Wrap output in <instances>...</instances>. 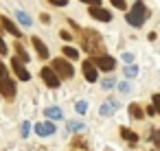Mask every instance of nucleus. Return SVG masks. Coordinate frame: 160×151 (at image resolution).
<instances>
[{
    "label": "nucleus",
    "instance_id": "nucleus-25",
    "mask_svg": "<svg viewBox=\"0 0 160 151\" xmlns=\"http://www.w3.org/2000/svg\"><path fill=\"white\" fill-rule=\"evenodd\" d=\"M81 2H86L90 7H101V0H81Z\"/></svg>",
    "mask_w": 160,
    "mask_h": 151
},
{
    "label": "nucleus",
    "instance_id": "nucleus-10",
    "mask_svg": "<svg viewBox=\"0 0 160 151\" xmlns=\"http://www.w3.org/2000/svg\"><path fill=\"white\" fill-rule=\"evenodd\" d=\"M31 42H33V46H35V51H38V57H40V59H48V48H46V44H44L40 37H33Z\"/></svg>",
    "mask_w": 160,
    "mask_h": 151
},
{
    "label": "nucleus",
    "instance_id": "nucleus-19",
    "mask_svg": "<svg viewBox=\"0 0 160 151\" xmlns=\"http://www.w3.org/2000/svg\"><path fill=\"white\" fill-rule=\"evenodd\" d=\"M16 18H18V20H20L24 27H31V18H29L24 11H16Z\"/></svg>",
    "mask_w": 160,
    "mask_h": 151
},
{
    "label": "nucleus",
    "instance_id": "nucleus-6",
    "mask_svg": "<svg viewBox=\"0 0 160 151\" xmlns=\"http://www.w3.org/2000/svg\"><path fill=\"white\" fill-rule=\"evenodd\" d=\"M40 75H42V79H44V83H46L48 88H57V85H59V81H62V79L55 75V70H53V68H48V66H44Z\"/></svg>",
    "mask_w": 160,
    "mask_h": 151
},
{
    "label": "nucleus",
    "instance_id": "nucleus-33",
    "mask_svg": "<svg viewBox=\"0 0 160 151\" xmlns=\"http://www.w3.org/2000/svg\"><path fill=\"white\" fill-rule=\"evenodd\" d=\"M118 90H121V92H129V85H127V83H118Z\"/></svg>",
    "mask_w": 160,
    "mask_h": 151
},
{
    "label": "nucleus",
    "instance_id": "nucleus-2",
    "mask_svg": "<svg viewBox=\"0 0 160 151\" xmlns=\"http://www.w3.org/2000/svg\"><path fill=\"white\" fill-rule=\"evenodd\" d=\"M0 94H2L7 101H13V96H16V81L9 77V72H7L2 61H0Z\"/></svg>",
    "mask_w": 160,
    "mask_h": 151
},
{
    "label": "nucleus",
    "instance_id": "nucleus-20",
    "mask_svg": "<svg viewBox=\"0 0 160 151\" xmlns=\"http://www.w3.org/2000/svg\"><path fill=\"white\" fill-rule=\"evenodd\" d=\"M16 51H18V55H20V61H31V59H29V55H27V51H24L20 44H16Z\"/></svg>",
    "mask_w": 160,
    "mask_h": 151
},
{
    "label": "nucleus",
    "instance_id": "nucleus-34",
    "mask_svg": "<svg viewBox=\"0 0 160 151\" xmlns=\"http://www.w3.org/2000/svg\"><path fill=\"white\" fill-rule=\"evenodd\" d=\"M147 114H149V116H153V114H158V110H156L153 105H149V107H147Z\"/></svg>",
    "mask_w": 160,
    "mask_h": 151
},
{
    "label": "nucleus",
    "instance_id": "nucleus-26",
    "mask_svg": "<svg viewBox=\"0 0 160 151\" xmlns=\"http://www.w3.org/2000/svg\"><path fill=\"white\" fill-rule=\"evenodd\" d=\"M110 2L114 7H118V9H125V0H110Z\"/></svg>",
    "mask_w": 160,
    "mask_h": 151
},
{
    "label": "nucleus",
    "instance_id": "nucleus-17",
    "mask_svg": "<svg viewBox=\"0 0 160 151\" xmlns=\"http://www.w3.org/2000/svg\"><path fill=\"white\" fill-rule=\"evenodd\" d=\"M46 116H48V118H53V120H59L64 114H62V110H59V107H55V105H53V107H48V110H46Z\"/></svg>",
    "mask_w": 160,
    "mask_h": 151
},
{
    "label": "nucleus",
    "instance_id": "nucleus-16",
    "mask_svg": "<svg viewBox=\"0 0 160 151\" xmlns=\"http://www.w3.org/2000/svg\"><path fill=\"white\" fill-rule=\"evenodd\" d=\"M66 127H68L70 131H75V134H79V131H83V129H86V125H83V123H79V120H68V123H66Z\"/></svg>",
    "mask_w": 160,
    "mask_h": 151
},
{
    "label": "nucleus",
    "instance_id": "nucleus-4",
    "mask_svg": "<svg viewBox=\"0 0 160 151\" xmlns=\"http://www.w3.org/2000/svg\"><path fill=\"white\" fill-rule=\"evenodd\" d=\"M53 70H55V75H57L59 79H70V77L75 75L72 64L66 61V59H53Z\"/></svg>",
    "mask_w": 160,
    "mask_h": 151
},
{
    "label": "nucleus",
    "instance_id": "nucleus-24",
    "mask_svg": "<svg viewBox=\"0 0 160 151\" xmlns=\"http://www.w3.org/2000/svg\"><path fill=\"white\" fill-rule=\"evenodd\" d=\"M29 129H31V123H29V120H24V123H22V131H20V134H22V136H29Z\"/></svg>",
    "mask_w": 160,
    "mask_h": 151
},
{
    "label": "nucleus",
    "instance_id": "nucleus-23",
    "mask_svg": "<svg viewBox=\"0 0 160 151\" xmlns=\"http://www.w3.org/2000/svg\"><path fill=\"white\" fill-rule=\"evenodd\" d=\"M136 72H138V70H136V66H127V68H125V77H134Z\"/></svg>",
    "mask_w": 160,
    "mask_h": 151
},
{
    "label": "nucleus",
    "instance_id": "nucleus-8",
    "mask_svg": "<svg viewBox=\"0 0 160 151\" xmlns=\"http://www.w3.org/2000/svg\"><path fill=\"white\" fill-rule=\"evenodd\" d=\"M81 70H83V77H86V81L94 83V81L99 79V70H97V66H94V64H92L90 59H86V61H83Z\"/></svg>",
    "mask_w": 160,
    "mask_h": 151
},
{
    "label": "nucleus",
    "instance_id": "nucleus-30",
    "mask_svg": "<svg viewBox=\"0 0 160 151\" xmlns=\"http://www.w3.org/2000/svg\"><path fill=\"white\" fill-rule=\"evenodd\" d=\"M123 59H125V64H132V61H134V55H129V53H125V55H123Z\"/></svg>",
    "mask_w": 160,
    "mask_h": 151
},
{
    "label": "nucleus",
    "instance_id": "nucleus-31",
    "mask_svg": "<svg viewBox=\"0 0 160 151\" xmlns=\"http://www.w3.org/2000/svg\"><path fill=\"white\" fill-rule=\"evenodd\" d=\"M59 35H62V40H66V42H70V33H68V31H62Z\"/></svg>",
    "mask_w": 160,
    "mask_h": 151
},
{
    "label": "nucleus",
    "instance_id": "nucleus-5",
    "mask_svg": "<svg viewBox=\"0 0 160 151\" xmlns=\"http://www.w3.org/2000/svg\"><path fill=\"white\" fill-rule=\"evenodd\" d=\"M92 64L97 66V70H105V72H110V70L116 68V59L110 57V55H99V57L92 59Z\"/></svg>",
    "mask_w": 160,
    "mask_h": 151
},
{
    "label": "nucleus",
    "instance_id": "nucleus-22",
    "mask_svg": "<svg viewBox=\"0 0 160 151\" xmlns=\"http://www.w3.org/2000/svg\"><path fill=\"white\" fill-rule=\"evenodd\" d=\"M72 147H77V149H86V140H83V138H75V140H72Z\"/></svg>",
    "mask_w": 160,
    "mask_h": 151
},
{
    "label": "nucleus",
    "instance_id": "nucleus-27",
    "mask_svg": "<svg viewBox=\"0 0 160 151\" xmlns=\"http://www.w3.org/2000/svg\"><path fill=\"white\" fill-rule=\"evenodd\" d=\"M153 107H156L158 114H160V94H153Z\"/></svg>",
    "mask_w": 160,
    "mask_h": 151
},
{
    "label": "nucleus",
    "instance_id": "nucleus-18",
    "mask_svg": "<svg viewBox=\"0 0 160 151\" xmlns=\"http://www.w3.org/2000/svg\"><path fill=\"white\" fill-rule=\"evenodd\" d=\"M121 136H123L125 140H129V142H136V140H138V136H136L134 131H129L127 127H123V129H121Z\"/></svg>",
    "mask_w": 160,
    "mask_h": 151
},
{
    "label": "nucleus",
    "instance_id": "nucleus-35",
    "mask_svg": "<svg viewBox=\"0 0 160 151\" xmlns=\"http://www.w3.org/2000/svg\"><path fill=\"white\" fill-rule=\"evenodd\" d=\"M153 140H156V144H160V131H158V129L153 131Z\"/></svg>",
    "mask_w": 160,
    "mask_h": 151
},
{
    "label": "nucleus",
    "instance_id": "nucleus-7",
    "mask_svg": "<svg viewBox=\"0 0 160 151\" xmlns=\"http://www.w3.org/2000/svg\"><path fill=\"white\" fill-rule=\"evenodd\" d=\"M11 70L16 72V77L18 79H22V81H29L31 79V75H29V70L24 68V61H20V59H11Z\"/></svg>",
    "mask_w": 160,
    "mask_h": 151
},
{
    "label": "nucleus",
    "instance_id": "nucleus-15",
    "mask_svg": "<svg viewBox=\"0 0 160 151\" xmlns=\"http://www.w3.org/2000/svg\"><path fill=\"white\" fill-rule=\"evenodd\" d=\"M62 53H64V57H68V59H79V51L72 48V46H64Z\"/></svg>",
    "mask_w": 160,
    "mask_h": 151
},
{
    "label": "nucleus",
    "instance_id": "nucleus-14",
    "mask_svg": "<svg viewBox=\"0 0 160 151\" xmlns=\"http://www.w3.org/2000/svg\"><path fill=\"white\" fill-rule=\"evenodd\" d=\"M129 116L138 120V118H142V116H145V112H142V107H140L138 103H132V105H129Z\"/></svg>",
    "mask_w": 160,
    "mask_h": 151
},
{
    "label": "nucleus",
    "instance_id": "nucleus-12",
    "mask_svg": "<svg viewBox=\"0 0 160 151\" xmlns=\"http://www.w3.org/2000/svg\"><path fill=\"white\" fill-rule=\"evenodd\" d=\"M0 22H2V27H5V31H9L13 37H20V29L9 20V18H0Z\"/></svg>",
    "mask_w": 160,
    "mask_h": 151
},
{
    "label": "nucleus",
    "instance_id": "nucleus-28",
    "mask_svg": "<svg viewBox=\"0 0 160 151\" xmlns=\"http://www.w3.org/2000/svg\"><path fill=\"white\" fill-rule=\"evenodd\" d=\"M51 2H53L55 7H66V5H68V0H51Z\"/></svg>",
    "mask_w": 160,
    "mask_h": 151
},
{
    "label": "nucleus",
    "instance_id": "nucleus-9",
    "mask_svg": "<svg viewBox=\"0 0 160 151\" xmlns=\"http://www.w3.org/2000/svg\"><path fill=\"white\" fill-rule=\"evenodd\" d=\"M90 16L94 20H101V22H110L112 20V13L108 9H103V7H90Z\"/></svg>",
    "mask_w": 160,
    "mask_h": 151
},
{
    "label": "nucleus",
    "instance_id": "nucleus-1",
    "mask_svg": "<svg viewBox=\"0 0 160 151\" xmlns=\"http://www.w3.org/2000/svg\"><path fill=\"white\" fill-rule=\"evenodd\" d=\"M81 46H83L86 53H90L94 57H99L103 53V42H101L97 31H83L81 33Z\"/></svg>",
    "mask_w": 160,
    "mask_h": 151
},
{
    "label": "nucleus",
    "instance_id": "nucleus-32",
    "mask_svg": "<svg viewBox=\"0 0 160 151\" xmlns=\"http://www.w3.org/2000/svg\"><path fill=\"white\" fill-rule=\"evenodd\" d=\"M112 85H114V79H105L103 81V88H112Z\"/></svg>",
    "mask_w": 160,
    "mask_h": 151
},
{
    "label": "nucleus",
    "instance_id": "nucleus-13",
    "mask_svg": "<svg viewBox=\"0 0 160 151\" xmlns=\"http://www.w3.org/2000/svg\"><path fill=\"white\" fill-rule=\"evenodd\" d=\"M116 107H118V103L112 99V101H108V103H103V105H101V114H103V116H110V114H114V110H116Z\"/></svg>",
    "mask_w": 160,
    "mask_h": 151
},
{
    "label": "nucleus",
    "instance_id": "nucleus-3",
    "mask_svg": "<svg viewBox=\"0 0 160 151\" xmlns=\"http://www.w3.org/2000/svg\"><path fill=\"white\" fill-rule=\"evenodd\" d=\"M147 7L142 5V2H136L129 11H127V24H132V27H142L145 24V18H147Z\"/></svg>",
    "mask_w": 160,
    "mask_h": 151
},
{
    "label": "nucleus",
    "instance_id": "nucleus-21",
    "mask_svg": "<svg viewBox=\"0 0 160 151\" xmlns=\"http://www.w3.org/2000/svg\"><path fill=\"white\" fill-rule=\"evenodd\" d=\"M75 110H77V114H86V110H88V103H86V101H77Z\"/></svg>",
    "mask_w": 160,
    "mask_h": 151
},
{
    "label": "nucleus",
    "instance_id": "nucleus-11",
    "mask_svg": "<svg viewBox=\"0 0 160 151\" xmlns=\"http://www.w3.org/2000/svg\"><path fill=\"white\" fill-rule=\"evenodd\" d=\"M35 134L38 136H51V134H55V125L53 123H38L35 125Z\"/></svg>",
    "mask_w": 160,
    "mask_h": 151
},
{
    "label": "nucleus",
    "instance_id": "nucleus-29",
    "mask_svg": "<svg viewBox=\"0 0 160 151\" xmlns=\"http://www.w3.org/2000/svg\"><path fill=\"white\" fill-rule=\"evenodd\" d=\"M0 55H7V44L2 42V37H0Z\"/></svg>",
    "mask_w": 160,
    "mask_h": 151
}]
</instances>
